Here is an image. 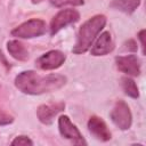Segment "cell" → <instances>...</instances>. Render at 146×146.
Wrapping results in <instances>:
<instances>
[{"label":"cell","mask_w":146,"mask_h":146,"mask_svg":"<svg viewBox=\"0 0 146 146\" xmlns=\"http://www.w3.org/2000/svg\"><path fill=\"white\" fill-rule=\"evenodd\" d=\"M66 83V78L62 74L40 75L34 71L21 72L15 78V86L27 95H41L62 88Z\"/></svg>","instance_id":"cell-1"},{"label":"cell","mask_w":146,"mask_h":146,"mask_svg":"<svg viewBox=\"0 0 146 146\" xmlns=\"http://www.w3.org/2000/svg\"><path fill=\"white\" fill-rule=\"evenodd\" d=\"M106 24V17L104 15H96L84 22L78 32L76 42L72 49L74 54H83L90 49L96 36L100 33Z\"/></svg>","instance_id":"cell-2"},{"label":"cell","mask_w":146,"mask_h":146,"mask_svg":"<svg viewBox=\"0 0 146 146\" xmlns=\"http://www.w3.org/2000/svg\"><path fill=\"white\" fill-rule=\"evenodd\" d=\"M46 30L47 25L44 21L40 18H32L15 27L11 31V35L21 39H31L44 34Z\"/></svg>","instance_id":"cell-3"},{"label":"cell","mask_w":146,"mask_h":146,"mask_svg":"<svg viewBox=\"0 0 146 146\" xmlns=\"http://www.w3.org/2000/svg\"><path fill=\"white\" fill-rule=\"evenodd\" d=\"M113 123L121 130H128L132 123V115L129 106L123 100H117L110 113Z\"/></svg>","instance_id":"cell-4"},{"label":"cell","mask_w":146,"mask_h":146,"mask_svg":"<svg viewBox=\"0 0 146 146\" xmlns=\"http://www.w3.org/2000/svg\"><path fill=\"white\" fill-rule=\"evenodd\" d=\"M80 19V14L75 9H63L57 13L50 22V34L54 35L65 26L73 24Z\"/></svg>","instance_id":"cell-5"},{"label":"cell","mask_w":146,"mask_h":146,"mask_svg":"<svg viewBox=\"0 0 146 146\" xmlns=\"http://www.w3.org/2000/svg\"><path fill=\"white\" fill-rule=\"evenodd\" d=\"M58 129H59L60 135L64 138L71 140L73 144H75V145H87V141L82 137L81 132L75 127V124L72 123V121L70 120V117L67 115L59 116V119H58Z\"/></svg>","instance_id":"cell-6"},{"label":"cell","mask_w":146,"mask_h":146,"mask_svg":"<svg viewBox=\"0 0 146 146\" xmlns=\"http://www.w3.org/2000/svg\"><path fill=\"white\" fill-rule=\"evenodd\" d=\"M65 59H66V56L60 50H50L43 54L42 56H40L36 59L35 65L41 70L50 71V70H56L64 64Z\"/></svg>","instance_id":"cell-7"},{"label":"cell","mask_w":146,"mask_h":146,"mask_svg":"<svg viewBox=\"0 0 146 146\" xmlns=\"http://www.w3.org/2000/svg\"><path fill=\"white\" fill-rule=\"evenodd\" d=\"M116 67L132 76H138L140 74V63L136 55H127V56H117L115 58Z\"/></svg>","instance_id":"cell-8"},{"label":"cell","mask_w":146,"mask_h":146,"mask_svg":"<svg viewBox=\"0 0 146 146\" xmlns=\"http://www.w3.org/2000/svg\"><path fill=\"white\" fill-rule=\"evenodd\" d=\"M65 108L64 103H52V104H43L40 105L36 110V116L39 121L43 124L52 123L55 116Z\"/></svg>","instance_id":"cell-9"},{"label":"cell","mask_w":146,"mask_h":146,"mask_svg":"<svg viewBox=\"0 0 146 146\" xmlns=\"http://www.w3.org/2000/svg\"><path fill=\"white\" fill-rule=\"evenodd\" d=\"M88 129L90 133L102 141H107L111 139V131L108 130L106 123L98 116L94 115L88 121Z\"/></svg>","instance_id":"cell-10"},{"label":"cell","mask_w":146,"mask_h":146,"mask_svg":"<svg viewBox=\"0 0 146 146\" xmlns=\"http://www.w3.org/2000/svg\"><path fill=\"white\" fill-rule=\"evenodd\" d=\"M114 49V43L110 32H103L94 43L91 48V55L94 56H104L110 54Z\"/></svg>","instance_id":"cell-11"},{"label":"cell","mask_w":146,"mask_h":146,"mask_svg":"<svg viewBox=\"0 0 146 146\" xmlns=\"http://www.w3.org/2000/svg\"><path fill=\"white\" fill-rule=\"evenodd\" d=\"M7 49L10 56L17 60L25 62L29 58V51L26 47L18 40H10L7 42Z\"/></svg>","instance_id":"cell-12"},{"label":"cell","mask_w":146,"mask_h":146,"mask_svg":"<svg viewBox=\"0 0 146 146\" xmlns=\"http://www.w3.org/2000/svg\"><path fill=\"white\" fill-rule=\"evenodd\" d=\"M139 5L140 0H113L110 6L125 14H132L139 7Z\"/></svg>","instance_id":"cell-13"},{"label":"cell","mask_w":146,"mask_h":146,"mask_svg":"<svg viewBox=\"0 0 146 146\" xmlns=\"http://www.w3.org/2000/svg\"><path fill=\"white\" fill-rule=\"evenodd\" d=\"M122 88L125 95H128L131 98H138L139 97V91L136 82L130 79V78H122Z\"/></svg>","instance_id":"cell-14"},{"label":"cell","mask_w":146,"mask_h":146,"mask_svg":"<svg viewBox=\"0 0 146 146\" xmlns=\"http://www.w3.org/2000/svg\"><path fill=\"white\" fill-rule=\"evenodd\" d=\"M49 2L55 7H63L66 5L71 6H82L84 0H49Z\"/></svg>","instance_id":"cell-15"},{"label":"cell","mask_w":146,"mask_h":146,"mask_svg":"<svg viewBox=\"0 0 146 146\" xmlns=\"http://www.w3.org/2000/svg\"><path fill=\"white\" fill-rule=\"evenodd\" d=\"M14 117L13 115H10L9 113H7L5 110L0 108V125H7L13 123Z\"/></svg>","instance_id":"cell-16"},{"label":"cell","mask_w":146,"mask_h":146,"mask_svg":"<svg viewBox=\"0 0 146 146\" xmlns=\"http://www.w3.org/2000/svg\"><path fill=\"white\" fill-rule=\"evenodd\" d=\"M11 145H23V146H25V145H30V146H32L33 145V141L27 137V136H18V137H16L13 141H11Z\"/></svg>","instance_id":"cell-17"},{"label":"cell","mask_w":146,"mask_h":146,"mask_svg":"<svg viewBox=\"0 0 146 146\" xmlns=\"http://www.w3.org/2000/svg\"><path fill=\"white\" fill-rule=\"evenodd\" d=\"M138 38L140 40L141 43V48H143V55H145V30H141L138 34Z\"/></svg>","instance_id":"cell-18"},{"label":"cell","mask_w":146,"mask_h":146,"mask_svg":"<svg viewBox=\"0 0 146 146\" xmlns=\"http://www.w3.org/2000/svg\"><path fill=\"white\" fill-rule=\"evenodd\" d=\"M125 48L128 49V50H131V51H136L137 50V43L133 41V40H128L127 42H125Z\"/></svg>","instance_id":"cell-19"}]
</instances>
